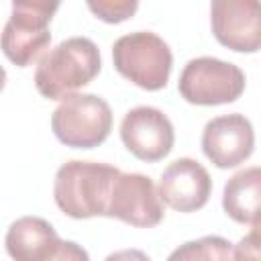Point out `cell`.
Segmentation results:
<instances>
[{
  "label": "cell",
  "mask_w": 261,
  "mask_h": 261,
  "mask_svg": "<svg viewBox=\"0 0 261 261\" xmlns=\"http://www.w3.org/2000/svg\"><path fill=\"white\" fill-rule=\"evenodd\" d=\"M90 12L108 24H118L135 16L139 0H86Z\"/></svg>",
  "instance_id": "9a60e30c"
},
{
  "label": "cell",
  "mask_w": 261,
  "mask_h": 261,
  "mask_svg": "<svg viewBox=\"0 0 261 261\" xmlns=\"http://www.w3.org/2000/svg\"><path fill=\"white\" fill-rule=\"evenodd\" d=\"M261 169L257 165L237 171L222 192V208L239 224H259Z\"/></svg>",
  "instance_id": "4fadbf2b"
},
{
  "label": "cell",
  "mask_w": 261,
  "mask_h": 261,
  "mask_svg": "<svg viewBox=\"0 0 261 261\" xmlns=\"http://www.w3.org/2000/svg\"><path fill=\"white\" fill-rule=\"evenodd\" d=\"M100 67L96 43L88 37H69L39 59L35 86L43 98L61 100L88 86L100 73Z\"/></svg>",
  "instance_id": "6da1fadb"
},
{
  "label": "cell",
  "mask_w": 261,
  "mask_h": 261,
  "mask_svg": "<svg viewBox=\"0 0 261 261\" xmlns=\"http://www.w3.org/2000/svg\"><path fill=\"white\" fill-rule=\"evenodd\" d=\"M253 147V124L239 112L216 116L202 130V151L218 169L241 165L251 157Z\"/></svg>",
  "instance_id": "30bf717a"
},
{
  "label": "cell",
  "mask_w": 261,
  "mask_h": 261,
  "mask_svg": "<svg viewBox=\"0 0 261 261\" xmlns=\"http://www.w3.org/2000/svg\"><path fill=\"white\" fill-rule=\"evenodd\" d=\"M118 167L98 161H67L55 173L53 198L57 208L69 218L104 216L110 188Z\"/></svg>",
  "instance_id": "7a4b0ae2"
},
{
  "label": "cell",
  "mask_w": 261,
  "mask_h": 261,
  "mask_svg": "<svg viewBox=\"0 0 261 261\" xmlns=\"http://www.w3.org/2000/svg\"><path fill=\"white\" fill-rule=\"evenodd\" d=\"M51 128L59 143L73 149H92L106 141L112 128V110L96 94H69L51 114Z\"/></svg>",
  "instance_id": "277c9868"
},
{
  "label": "cell",
  "mask_w": 261,
  "mask_h": 261,
  "mask_svg": "<svg viewBox=\"0 0 261 261\" xmlns=\"http://www.w3.org/2000/svg\"><path fill=\"white\" fill-rule=\"evenodd\" d=\"M112 61L122 77L143 90L155 92L167 86L173 55L159 35L137 31L116 39L112 45Z\"/></svg>",
  "instance_id": "3957f363"
},
{
  "label": "cell",
  "mask_w": 261,
  "mask_h": 261,
  "mask_svg": "<svg viewBox=\"0 0 261 261\" xmlns=\"http://www.w3.org/2000/svg\"><path fill=\"white\" fill-rule=\"evenodd\" d=\"M51 43L49 20L12 10L0 33V49L18 67L33 65Z\"/></svg>",
  "instance_id": "7c38bea8"
},
{
  "label": "cell",
  "mask_w": 261,
  "mask_h": 261,
  "mask_svg": "<svg viewBox=\"0 0 261 261\" xmlns=\"http://www.w3.org/2000/svg\"><path fill=\"white\" fill-rule=\"evenodd\" d=\"M177 90L190 104H228L239 100L245 92V73L234 63L216 57H196L184 65Z\"/></svg>",
  "instance_id": "5b68a950"
},
{
  "label": "cell",
  "mask_w": 261,
  "mask_h": 261,
  "mask_svg": "<svg viewBox=\"0 0 261 261\" xmlns=\"http://www.w3.org/2000/svg\"><path fill=\"white\" fill-rule=\"evenodd\" d=\"M59 4H61V0H12V10L51 20L53 14L57 12Z\"/></svg>",
  "instance_id": "2e32d148"
},
{
  "label": "cell",
  "mask_w": 261,
  "mask_h": 261,
  "mask_svg": "<svg viewBox=\"0 0 261 261\" xmlns=\"http://www.w3.org/2000/svg\"><path fill=\"white\" fill-rule=\"evenodd\" d=\"M210 24L222 47L237 53L259 51V0H210Z\"/></svg>",
  "instance_id": "ba28073f"
},
{
  "label": "cell",
  "mask_w": 261,
  "mask_h": 261,
  "mask_svg": "<svg viewBox=\"0 0 261 261\" xmlns=\"http://www.w3.org/2000/svg\"><path fill=\"white\" fill-rule=\"evenodd\" d=\"M163 202L149 175L118 171L104 216L118 218L137 228H151L163 220Z\"/></svg>",
  "instance_id": "8992f818"
},
{
  "label": "cell",
  "mask_w": 261,
  "mask_h": 261,
  "mask_svg": "<svg viewBox=\"0 0 261 261\" xmlns=\"http://www.w3.org/2000/svg\"><path fill=\"white\" fill-rule=\"evenodd\" d=\"M6 251L16 261L88 259V253L71 241H61L55 228L39 216H22L8 226Z\"/></svg>",
  "instance_id": "52a82bcc"
},
{
  "label": "cell",
  "mask_w": 261,
  "mask_h": 261,
  "mask_svg": "<svg viewBox=\"0 0 261 261\" xmlns=\"http://www.w3.org/2000/svg\"><path fill=\"white\" fill-rule=\"evenodd\" d=\"M234 259L230 243L222 237H204L186 243L181 249L173 251L169 259Z\"/></svg>",
  "instance_id": "5bb4252c"
},
{
  "label": "cell",
  "mask_w": 261,
  "mask_h": 261,
  "mask_svg": "<svg viewBox=\"0 0 261 261\" xmlns=\"http://www.w3.org/2000/svg\"><path fill=\"white\" fill-rule=\"evenodd\" d=\"M4 86H6V71H4V67L0 65V92L4 90Z\"/></svg>",
  "instance_id": "e0dca14e"
},
{
  "label": "cell",
  "mask_w": 261,
  "mask_h": 261,
  "mask_svg": "<svg viewBox=\"0 0 261 261\" xmlns=\"http://www.w3.org/2000/svg\"><path fill=\"white\" fill-rule=\"evenodd\" d=\"M157 192L161 202L169 208L177 212H196L208 202L212 179L202 163L192 157H179L161 173Z\"/></svg>",
  "instance_id": "8fae6325"
},
{
  "label": "cell",
  "mask_w": 261,
  "mask_h": 261,
  "mask_svg": "<svg viewBox=\"0 0 261 261\" xmlns=\"http://www.w3.org/2000/svg\"><path fill=\"white\" fill-rule=\"evenodd\" d=\"M120 139L137 159L153 163L169 155L175 133L171 120L159 108L137 106L124 114L120 122Z\"/></svg>",
  "instance_id": "9c48e42d"
}]
</instances>
